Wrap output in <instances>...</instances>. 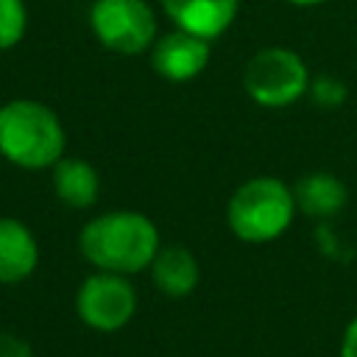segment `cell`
I'll return each instance as SVG.
<instances>
[{
	"label": "cell",
	"mask_w": 357,
	"mask_h": 357,
	"mask_svg": "<svg viewBox=\"0 0 357 357\" xmlns=\"http://www.w3.org/2000/svg\"><path fill=\"white\" fill-rule=\"evenodd\" d=\"M162 248L156 223L137 209L92 215L78 231V251L95 271L134 276L151 268Z\"/></svg>",
	"instance_id": "1"
},
{
	"label": "cell",
	"mask_w": 357,
	"mask_h": 357,
	"mask_svg": "<svg viewBox=\"0 0 357 357\" xmlns=\"http://www.w3.org/2000/svg\"><path fill=\"white\" fill-rule=\"evenodd\" d=\"M67 148L56 109L33 98L0 103V156L20 170H50Z\"/></svg>",
	"instance_id": "2"
},
{
	"label": "cell",
	"mask_w": 357,
	"mask_h": 357,
	"mask_svg": "<svg viewBox=\"0 0 357 357\" xmlns=\"http://www.w3.org/2000/svg\"><path fill=\"white\" fill-rule=\"evenodd\" d=\"M296 215L298 206L293 187L276 176H254L234 187L226 201V226L248 245L279 240L293 226Z\"/></svg>",
	"instance_id": "3"
},
{
	"label": "cell",
	"mask_w": 357,
	"mask_h": 357,
	"mask_svg": "<svg viewBox=\"0 0 357 357\" xmlns=\"http://www.w3.org/2000/svg\"><path fill=\"white\" fill-rule=\"evenodd\" d=\"M307 61L284 45L257 50L243 67V89L262 109H287L307 98L310 89Z\"/></svg>",
	"instance_id": "4"
},
{
	"label": "cell",
	"mask_w": 357,
	"mask_h": 357,
	"mask_svg": "<svg viewBox=\"0 0 357 357\" xmlns=\"http://www.w3.org/2000/svg\"><path fill=\"white\" fill-rule=\"evenodd\" d=\"M89 31L117 56H142L159 36V22L148 0H92Z\"/></svg>",
	"instance_id": "5"
},
{
	"label": "cell",
	"mask_w": 357,
	"mask_h": 357,
	"mask_svg": "<svg viewBox=\"0 0 357 357\" xmlns=\"http://www.w3.org/2000/svg\"><path fill=\"white\" fill-rule=\"evenodd\" d=\"M78 321L100 335L126 329L137 312V287L123 273L92 271L75 290Z\"/></svg>",
	"instance_id": "6"
},
{
	"label": "cell",
	"mask_w": 357,
	"mask_h": 357,
	"mask_svg": "<svg viewBox=\"0 0 357 357\" xmlns=\"http://www.w3.org/2000/svg\"><path fill=\"white\" fill-rule=\"evenodd\" d=\"M153 73L167 84H190L195 81L212 61V42L181 28H170L156 36L148 50Z\"/></svg>",
	"instance_id": "7"
},
{
	"label": "cell",
	"mask_w": 357,
	"mask_h": 357,
	"mask_svg": "<svg viewBox=\"0 0 357 357\" xmlns=\"http://www.w3.org/2000/svg\"><path fill=\"white\" fill-rule=\"evenodd\" d=\"M173 28L195 33L201 39H220L237 20L240 0H159Z\"/></svg>",
	"instance_id": "8"
},
{
	"label": "cell",
	"mask_w": 357,
	"mask_h": 357,
	"mask_svg": "<svg viewBox=\"0 0 357 357\" xmlns=\"http://www.w3.org/2000/svg\"><path fill=\"white\" fill-rule=\"evenodd\" d=\"M39 268V240L20 218H0V284H22Z\"/></svg>",
	"instance_id": "9"
},
{
	"label": "cell",
	"mask_w": 357,
	"mask_h": 357,
	"mask_svg": "<svg viewBox=\"0 0 357 357\" xmlns=\"http://www.w3.org/2000/svg\"><path fill=\"white\" fill-rule=\"evenodd\" d=\"M53 195L67 209H92L100 195V173L89 159L81 156H61L50 167Z\"/></svg>",
	"instance_id": "10"
},
{
	"label": "cell",
	"mask_w": 357,
	"mask_h": 357,
	"mask_svg": "<svg viewBox=\"0 0 357 357\" xmlns=\"http://www.w3.org/2000/svg\"><path fill=\"white\" fill-rule=\"evenodd\" d=\"M293 195H296L298 212L307 218H315V220L337 218L343 212V206L349 204L346 181L329 170H312V173L301 176L293 184Z\"/></svg>",
	"instance_id": "11"
},
{
	"label": "cell",
	"mask_w": 357,
	"mask_h": 357,
	"mask_svg": "<svg viewBox=\"0 0 357 357\" xmlns=\"http://www.w3.org/2000/svg\"><path fill=\"white\" fill-rule=\"evenodd\" d=\"M148 273H151L153 287L167 298H184L201 282V265L195 254L184 245H162Z\"/></svg>",
	"instance_id": "12"
},
{
	"label": "cell",
	"mask_w": 357,
	"mask_h": 357,
	"mask_svg": "<svg viewBox=\"0 0 357 357\" xmlns=\"http://www.w3.org/2000/svg\"><path fill=\"white\" fill-rule=\"evenodd\" d=\"M28 6L25 0H0V50H11L25 39Z\"/></svg>",
	"instance_id": "13"
},
{
	"label": "cell",
	"mask_w": 357,
	"mask_h": 357,
	"mask_svg": "<svg viewBox=\"0 0 357 357\" xmlns=\"http://www.w3.org/2000/svg\"><path fill=\"white\" fill-rule=\"evenodd\" d=\"M307 98L318 106V109H337L346 103L349 98V86L332 75V73H321V75H312L310 81V89H307Z\"/></svg>",
	"instance_id": "14"
},
{
	"label": "cell",
	"mask_w": 357,
	"mask_h": 357,
	"mask_svg": "<svg viewBox=\"0 0 357 357\" xmlns=\"http://www.w3.org/2000/svg\"><path fill=\"white\" fill-rule=\"evenodd\" d=\"M0 357H33V349L25 337L0 332Z\"/></svg>",
	"instance_id": "15"
},
{
	"label": "cell",
	"mask_w": 357,
	"mask_h": 357,
	"mask_svg": "<svg viewBox=\"0 0 357 357\" xmlns=\"http://www.w3.org/2000/svg\"><path fill=\"white\" fill-rule=\"evenodd\" d=\"M340 357H357V315L346 324L340 337Z\"/></svg>",
	"instance_id": "16"
},
{
	"label": "cell",
	"mask_w": 357,
	"mask_h": 357,
	"mask_svg": "<svg viewBox=\"0 0 357 357\" xmlns=\"http://www.w3.org/2000/svg\"><path fill=\"white\" fill-rule=\"evenodd\" d=\"M284 3L298 6V8H312V6H321V3H326V0H284Z\"/></svg>",
	"instance_id": "17"
}]
</instances>
